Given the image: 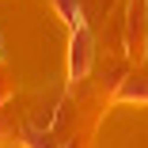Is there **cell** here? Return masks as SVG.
<instances>
[{"label":"cell","mask_w":148,"mask_h":148,"mask_svg":"<svg viewBox=\"0 0 148 148\" xmlns=\"http://www.w3.org/2000/svg\"><path fill=\"white\" fill-rule=\"evenodd\" d=\"M114 103H144L148 106V76L144 72H129L125 80H118Z\"/></svg>","instance_id":"obj_2"},{"label":"cell","mask_w":148,"mask_h":148,"mask_svg":"<svg viewBox=\"0 0 148 148\" xmlns=\"http://www.w3.org/2000/svg\"><path fill=\"white\" fill-rule=\"evenodd\" d=\"M53 8H57V15L69 23V31L87 27V19H84V4H80V0H53Z\"/></svg>","instance_id":"obj_4"},{"label":"cell","mask_w":148,"mask_h":148,"mask_svg":"<svg viewBox=\"0 0 148 148\" xmlns=\"http://www.w3.org/2000/svg\"><path fill=\"white\" fill-rule=\"evenodd\" d=\"M125 46H129V53H140V46H144V0H129V27H125Z\"/></svg>","instance_id":"obj_3"},{"label":"cell","mask_w":148,"mask_h":148,"mask_svg":"<svg viewBox=\"0 0 148 148\" xmlns=\"http://www.w3.org/2000/svg\"><path fill=\"white\" fill-rule=\"evenodd\" d=\"M91 61H95V38L87 27H80V31H72L69 38V80H84L87 72H91Z\"/></svg>","instance_id":"obj_1"}]
</instances>
